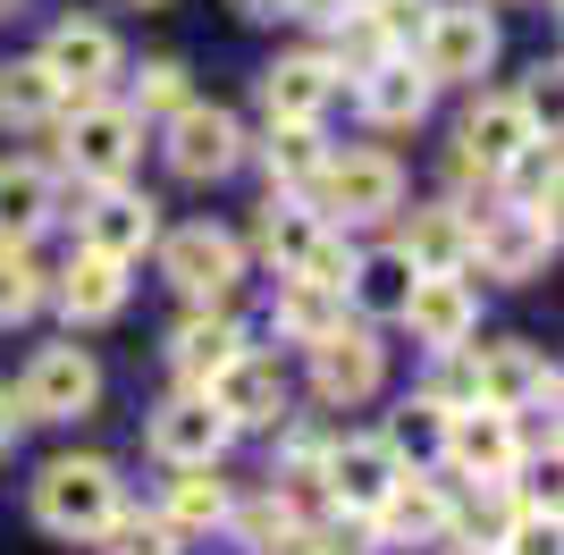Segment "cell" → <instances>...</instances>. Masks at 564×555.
<instances>
[{
	"label": "cell",
	"mask_w": 564,
	"mask_h": 555,
	"mask_svg": "<svg viewBox=\"0 0 564 555\" xmlns=\"http://www.w3.org/2000/svg\"><path fill=\"white\" fill-rule=\"evenodd\" d=\"M59 127V177L76 185H118L135 177L143 161V118L118 101V92H68V110L51 118Z\"/></svg>",
	"instance_id": "6da1fadb"
},
{
	"label": "cell",
	"mask_w": 564,
	"mask_h": 555,
	"mask_svg": "<svg viewBox=\"0 0 564 555\" xmlns=\"http://www.w3.org/2000/svg\"><path fill=\"white\" fill-rule=\"evenodd\" d=\"M118 505H127V480H118L110 455H51L43 471H34V522H43L51 538L94 547V531Z\"/></svg>",
	"instance_id": "7a4b0ae2"
},
{
	"label": "cell",
	"mask_w": 564,
	"mask_h": 555,
	"mask_svg": "<svg viewBox=\"0 0 564 555\" xmlns=\"http://www.w3.org/2000/svg\"><path fill=\"white\" fill-rule=\"evenodd\" d=\"M430 455H438V471H447L455 488L471 480H514V471H531V455H522V429L506 404H455V413H438V438H430Z\"/></svg>",
	"instance_id": "3957f363"
},
{
	"label": "cell",
	"mask_w": 564,
	"mask_h": 555,
	"mask_svg": "<svg viewBox=\"0 0 564 555\" xmlns=\"http://www.w3.org/2000/svg\"><path fill=\"white\" fill-rule=\"evenodd\" d=\"M312 203L329 228H379V219H397L404 210V168L397 152H371V143H354V152H329L321 177H312Z\"/></svg>",
	"instance_id": "277c9868"
},
{
	"label": "cell",
	"mask_w": 564,
	"mask_h": 555,
	"mask_svg": "<svg viewBox=\"0 0 564 555\" xmlns=\"http://www.w3.org/2000/svg\"><path fill=\"white\" fill-rule=\"evenodd\" d=\"M152 253H161V278L186 303H236V286H245V236L219 228V219L161 228V236H152Z\"/></svg>",
	"instance_id": "5b68a950"
},
{
	"label": "cell",
	"mask_w": 564,
	"mask_h": 555,
	"mask_svg": "<svg viewBox=\"0 0 564 555\" xmlns=\"http://www.w3.org/2000/svg\"><path fill=\"white\" fill-rule=\"evenodd\" d=\"M556 261V210H522V203H489L471 210V270L497 286H531Z\"/></svg>",
	"instance_id": "8992f818"
},
{
	"label": "cell",
	"mask_w": 564,
	"mask_h": 555,
	"mask_svg": "<svg viewBox=\"0 0 564 555\" xmlns=\"http://www.w3.org/2000/svg\"><path fill=\"white\" fill-rule=\"evenodd\" d=\"M413 59L430 68V85H480L497 68V9L480 0H430L422 34H413Z\"/></svg>",
	"instance_id": "52a82bcc"
},
{
	"label": "cell",
	"mask_w": 564,
	"mask_h": 555,
	"mask_svg": "<svg viewBox=\"0 0 564 555\" xmlns=\"http://www.w3.org/2000/svg\"><path fill=\"white\" fill-rule=\"evenodd\" d=\"M245 118L236 110H219V101H177V110L161 118V152H169V168H177V177L186 185H219V177H236V168H245Z\"/></svg>",
	"instance_id": "ba28073f"
},
{
	"label": "cell",
	"mask_w": 564,
	"mask_h": 555,
	"mask_svg": "<svg viewBox=\"0 0 564 555\" xmlns=\"http://www.w3.org/2000/svg\"><path fill=\"white\" fill-rule=\"evenodd\" d=\"M447 531H455V480L404 463L388 480V497L371 505V538L379 547H447Z\"/></svg>",
	"instance_id": "9c48e42d"
},
{
	"label": "cell",
	"mask_w": 564,
	"mask_h": 555,
	"mask_svg": "<svg viewBox=\"0 0 564 555\" xmlns=\"http://www.w3.org/2000/svg\"><path fill=\"white\" fill-rule=\"evenodd\" d=\"M203 395H212L219 413H228V429L245 438V429H279L286 413H295V388H286V362L261 346H236L228 362L203 379Z\"/></svg>",
	"instance_id": "30bf717a"
},
{
	"label": "cell",
	"mask_w": 564,
	"mask_h": 555,
	"mask_svg": "<svg viewBox=\"0 0 564 555\" xmlns=\"http://www.w3.org/2000/svg\"><path fill=\"white\" fill-rule=\"evenodd\" d=\"M312 395L321 404H337V413H354V404H371L379 388H388V346L371 337V320H337L329 337H312Z\"/></svg>",
	"instance_id": "8fae6325"
},
{
	"label": "cell",
	"mask_w": 564,
	"mask_h": 555,
	"mask_svg": "<svg viewBox=\"0 0 564 555\" xmlns=\"http://www.w3.org/2000/svg\"><path fill=\"white\" fill-rule=\"evenodd\" d=\"M9 395H18L25 421H85L101 404V362L76 346V328H68V346H43Z\"/></svg>",
	"instance_id": "7c38bea8"
},
{
	"label": "cell",
	"mask_w": 564,
	"mask_h": 555,
	"mask_svg": "<svg viewBox=\"0 0 564 555\" xmlns=\"http://www.w3.org/2000/svg\"><path fill=\"white\" fill-rule=\"evenodd\" d=\"M152 236H161V203H152L135 177H118V185H85V210H76V244H94V253H110V261H127V270H135V261L152 253Z\"/></svg>",
	"instance_id": "4fadbf2b"
},
{
	"label": "cell",
	"mask_w": 564,
	"mask_h": 555,
	"mask_svg": "<svg viewBox=\"0 0 564 555\" xmlns=\"http://www.w3.org/2000/svg\"><path fill=\"white\" fill-rule=\"evenodd\" d=\"M397 320L413 328V346H422V353L471 346V337H480V286H471V270H422Z\"/></svg>",
	"instance_id": "5bb4252c"
},
{
	"label": "cell",
	"mask_w": 564,
	"mask_h": 555,
	"mask_svg": "<svg viewBox=\"0 0 564 555\" xmlns=\"http://www.w3.org/2000/svg\"><path fill=\"white\" fill-rule=\"evenodd\" d=\"M404 446L388 438V429H346V438H329L321 446V488H329V505H346V513H371L379 497H388V480L404 471Z\"/></svg>",
	"instance_id": "9a60e30c"
},
{
	"label": "cell",
	"mask_w": 564,
	"mask_h": 555,
	"mask_svg": "<svg viewBox=\"0 0 564 555\" xmlns=\"http://www.w3.org/2000/svg\"><path fill=\"white\" fill-rule=\"evenodd\" d=\"M547 118H540V92H480L471 85V110L455 127V152H471L480 168H506L522 143H540Z\"/></svg>",
	"instance_id": "2e32d148"
},
{
	"label": "cell",
	"mask_w": 564,
	"mask_h": 555,
	"mask_svg": "<svg viewBox=\"0 0 564 555\" xmlns=\"http://www.w3.org/2000/svg\"><path fill=\"white\" fill-rule=\"evenodd\" d=\"M143 446H152V455L177 471V463H219V455L236 446V429H228V413H219L203 388H177L161 413L143 421Z\"/></svg>",
	"instance_id": "e0dca14e"
},
{
	"label": "cell",
	"mask_w": 564,
	"mask_h": 555,
	"mask_svg": "<svg viewBox=\"0 0 564 555\" xmlns=\"http://www.w3.org/2000/svg\"><path fill=\"white\" fill-rule=\"evenodd\" d=\"M430 101H438V85H430V68L413 59V51H388L379 68L354 76V110L371 118L379 135H413L430 118Z\"/></svg>",
	"instance_id": "ac0fdd59"
},
{
	"label": "cell",
	"mask_w": 564,
	"mask_h": 555,
	"mask_svg": "<svg viewBox=\"0 0 564 555\" xmlns=\"http://www.w3.org/2000/svg\"><path fill=\"white\" fill-rule=\"evenodd\" d=\"M127 295H135L127 261L94 253V244H76L68 270L51 278V295H43V303H59V320H68V328H101V320H118V312H127Z\"/></svg>",
	"instance_id": "d6986e66"
},
{
	"label": "cell",
	"mask_w": 564,
	"mask_h": 555,
	"mask_svg": "<svg viewBox=\"0 0 564 555\" xmlns=\"http://www.w3.org/2000/svg\"><path fill=\"white\" fill-rule=\"evenodd\" d=\"M43 68L59 76L68 92H110L118 68H127V51H118V34L101 18H59L43 34Z\"/></svg>",
	"instance_id": "ffe728a7"
},
{
	"label": "cell",
	"mask_w": 564,
	"mask_h": 555,
	"mask_svg": "<svg viewBox=\"0 0 564 555\" xmlns=\"http://www.w3.org/2000/svg\"><path fill=\"white\" fill-rule=\"evenodd\" d=\"M471 353V395L480 404H540V395H556V362H547L540 346H522V337H497V346H464Z\"/></svg>",
	"instance_id": "44dd1931"
},
{
	"label": "cell",
	"mask_w": 564,
	"mask_h": 555,
	"mask_svg": "<svg viewBox=\"0 0 564 555\" xmlns=\"http://www.w3.org/2000/svg\"><path fill=\"white\" fill-rule=\"evenodd\" d=\"M346 92V76L329 68V51H286L261 68V118H329V101Z\"/></svg>",
	"instance_id": "7402d4cb"
},
{
	"label": "cell",
	"mask_w": 564,
	"mask_h": 555,
	"mask_svg": "<svg viewBox=\"0 0 564 555\" xmlns=\"http://www.w3.org/2000/svg\"><path fill=\"white\" fill-rule=\"evenodd\" d=\"M236 346H245V328H236L228 303H186V320L169 328L161 362H169V379H177V388H203V379H212Z\"/></svg>",
	"instance_id": "603a6c76"
},
{
	"label": "cell",
	"mask_w": 564,
	"mask_h": 555,
	"mask_svg": "<svg viewBox=\"0 0 564 555\" xmlns=\"http://www.w3.org/2000/svg\"><path fill=\"white\" fill-rule=\"evenodd\" d=\"M397 244L413 270H471V210L455 194L447 203H413L397 210Z\"/></svg>",
	"instance_id": "cb8c5ba5"
},
{
	"label": "cell",
	"mask_w": 564,
	"mask_h": 555,
	"mask_svg": "<svg viewBox=\"0 0 564 555\" xmlns=\"http://www.w3.org/2000/svg\"><path fill=\"white\" fill-rule=\"evenodd\" d=\"M245 161H261L270 194H312V177L329 161V135H321L312 118H270V135L245 143Z\"/></svg>",
	"instance_id": "d4e9b609"
},
{
	"label": "cell",
	"mask_w": 564,
	"mask_h": 555,
	"mask_svg": "<svg viewBox=\"0 0 564 555\" xmlns=\"http://www.w3.org/2000/svg\"><path fill=\"white\" fill-rule=\"evenodd\" d=\"M228 505H236V488L219 480V463H177V471H169V497L152 513H161L177 538H212V531H228Z\"/></svg>",
	"instance_id": "484cf974"
},
{
	"label": "cell",
	"mask_w": 564,
	"mask_h": 555,
	"mask_svg": "<svg viewBox=\"0 0 564 555\" xmlns=\"http://www.w3.org/2000/svg\"><path fill=\"white\" fill-rule=\"evenodd\" d=\"M59 219V168L51 161H0V244H34Z\"/></svg>",
	"instance_id": "4316f807"
},
{
	"label": "cell",
	"mask_w": 564,
	"mask_h": 555,
	"mask_svg": "<svg viewBox=\"0 0 564 555\" xmlns=\"http://www.w3.org/2000/svg\"><path fill=\"white\" fill-rule=\"evenodd\" d=\"M413 261H404V244H371V253H354L346 270V312L354 320H397L404 295H413Z\"/></svg>",
	"instance_id": "83f0119b"
},
{
	"label": "cell",
	"mask_w": 564,
	"mask_h": 555,
	"mask_svg": "<svg viewBox=\"0 0 564 555\" xmlns=\"http://www.w3.org/2000/svg\"><path fill=\"white\" fill-rule=\"evenodd\" d=\"M321 236H329V219H321V203H312V194H270V203H261V261H270V270H304L312 253H321Z\"/></svg>",
	"instance_id": "f1b7e54d"
},
{
	"label": "cell",
	"mask_w": 564,
	"mask_h": 555,
	"mask_svg": "<svg viewBox=\"0 0 564 555\" xmlns=\"http://www.w3.org/2000/svg\"><path fill=\"white\" fill-rule=\"evenodd\" d=\"M337 320H346V286H321V278L279 270V303H270V328H279L286 346H312V337H329Z\"/></svg>",
	"instance_id": "f546056e"
},
{
	"label": "cell",
	"mask_w": 564,
	"mask_h": 555,
	"mask_svg": "<svg viewBox=\"0 0 564 555\" xmlns=\"http://www.w3.org/2000/svg\"><path fill=\"white\" fill-rule=\"evenodd\" d=\"M59 110H68V85L43 68V51L0 59V127H51Z\"/></svg>",
	"instance_id": "4dcf8cb0"
},
{
	"label": "cell",
	"mask_w": 564,
	"mask_h": 555,
	"mask_svg": "<svg viewBox=\"0 0 564 555\" xmlns=\"http://www.w3.org/2000/svg\"><path fill=\"white\" fill-rule=\"evenodd\" d=\"M228 538L245 555H295L304 547V513L286 505L279 488H261V497H236L228 505Z\"/></svg>",
	"instance_id": "1f68e13d"
},
{
	"label": "cell",
	"mask_w": 564,
	"mask_h": 555,
	"mask_svg": "<svg viewBox=\"0 0 564 555\" xmlns=\"http://www.w3.org/2000/svg\"><path fill=\"white\" fill-rule=\"evenodd\" d=\"M321 34H329V43H321V51H329V68L346 76V85H354V76H362V68H379L388 51H397V43H388V25H379L371 9H346V18H329V25H321Z\"/></svg>",
	"instance_id": "d6a6232c"
},
{
	"label": "cell",
	"mask_w": 564,
	"mask_h": 555,
	"mask_svg": "<svg viewBox=\"0 0 564 555\" xmlns=\"http://www.w3.org/2000/svg\"><path fill=\"white\" fill-rule=\"evenodd\" d=\"M94 547H101V555H177V547H186V538L169 531L161 513H143V505H118L110 522H101V531H94Z\"/></svg>",
	"instance_id": "836d02e7"
},
{
	"label": "cell",
	"mask_w": 564,
	"mask_h": 555,
	"mask_svg": "<svg viewBox=\"0 0 564 555\" xmlns=\"http://www.w3.org/2000/svg\"><path fill=\"white\" fill-rule=\"evenodd\" d=\"M43 295H51V278L34 270V244H0V328L34 320Z\"/></svg>",
	"instance_id": "e575fe53"
},
{
	"label": "cell",
	"mask_w": 564,
	"mask_h": 555,
	"mask_svg": "<svg viewBox=\"0 0 564 555\" xmlns=\"http://www.w3.org/2000/svg\"><path fill=\"white\" fill-rule=\"evenodd\" d=\"M186 92H194V85H186V59H143V68L127 76V92H118V101H127L135 118H169Z\"/></svg>",
	"instance_id": "d590c367"
},
{
	"label": "cell",
	"mask_w": 564,
	"mask_h": 555,
	"mask_svg": "<svg viewBox=\"0 0 564 555\" xmlns=\"http://www.w3.org/2000/svg\"><path fill=\"white\" fill-rule=\"evenodd\" d=\"M497 555H564V522H556V505H522L514 522H506V538H497Z\"/></svg>",
	"instance_id": "8d00e7d4"
},
{
	"label": "cell",
	"mask_w": 564,
	"mask_h": 555,
	"mask_svg": "<svg viewBox=\"0 0 564 555\" xmlns=\"http://www.w3.org/2000/svg\"><path fill=\"white\" fill-rule=\"evenodd\" d=\"M430 404H438V413H455V404H471V353L455 346V353H430Z\"/></svg>",
	"instance_id": "74e56055"
},
{
	"label": "cell",
	"mask_w": 564,
	"mask_h": 555,
	"mask_svg": "<svg viewBox=\"0 0 564 555\" xmlns=\"http://www.w3.org/2000/svg\"><path fill=\"white\" fill-rule=\"evenodd\" d=\"M388 438H397V446H430V438H438V404H430V395H413V404H404V421H388Z\"/></svg>",
	"instance_id": "f35d334b"
},
{
	"label": "cell",
	"mask_w": 564,
	"mask_h": 555,
	"mask_svg": "<svg viewBox=\"0 0 564 555\" xmlns=\"http://www.w3.org/2000/svg\"><path fill=\"white\" fill-rule=\"evenodd\" d=\"M354 0H295V9H286V18H304V25H329V18H346Z\"/></svg>",
	"instance_id": "ab89813d"
},
{
	"label": "cell",
	"mask_w": 564,
	"mask_h": 555,
	"mask_svg": "<svg viewBox=\"0 0 564 555\" xmlns=\"http://www.w3.org/2000/svg\"><path fill=\"white\" fill-rule=\"evenodd\" d=\"M18 438H25V413H18V395L0 388V455H9V446H18Z\"/></svg>",
	"instance_id": "60d3db41"
},
{
	"label": "cell",
	"mask_w": 564,
	"mask_h": 555,
	"mask_svg": "<svg viewBox=\"0 0 564 555\" xmlns=\"http://www.w3.org/2000/svg\"><path fill=\"white\" fill-rule=\"evenodd\" d=\"M236 9H245V18H261V25H279L286 9H295V0H236Z\"/></svg>",
	"instance_id": "b9f144b4"
},
{
	"label": "cell",
	"mask_w": 564,
	"mask_h": 555,
	"mask_svg": "<svg viewBox=\"0 0 564 555\" xmlns=\"http://www.w3.org/2000/svg\"><path fill=\"white\" fill-rule=\"evenodd\" d=\"M447 555H497V547H464V538H455V547H447Z\"/></svg>",
	"instance_id": "7bdbcfd3"
},
{
	"label": "cell",
	"mask_w": 564,
	"mask_h": 555,
	"mask_svg": "<svg viewBox=\"0 0 564 555\" xmlns=\"http://www.w3.org/2000/svg\"><path fill=\"white\" fill-rule=\"evenodd\" d=\"M18 9H25V0H0V18H18Z\"/></svg>",
	"instance_id": "ee69618b"
},
{
	"label": "cell",
	"mask_w": 564,
	"mask_h": 555,
	"mask_svg": "<svg viewBox=\"0 0 564 555\" xmlns=\"http://www.w3.org/2000/svg\"><path fill=\"white\" fill-rule=\"evenodd\" d=\"M295 555H329V547H312V538H304V547H295Z\"/></svg>",
	"instance_id": "f6af8a7d"
},
{
	"label": "cell",
	"mask_w": 564,
	"mask_h": 555,
	"mask_svg": "<svg viewBox=\"0 0 564 555\" xmlns=\"http://www.w3.org/2000/svg\"><path fill=\"white\" fill-rule=\"evenodd\" d=\"M354 9H379V0H354Z\"/></svg>",
	"instance_id": "bcb514c9"
},
{
	"label": "cell",
	"mask_w": 564,
	"mask_h": 555,
	"mask_svg": "<svg viewBox=\"0 0 564 555\" xmlns=\"http://www.w3.org/2000/svg\"><path fill=\"white\" fill-rule=\"evenodd\" d=\"M135 9H161V0H135Z\"/></svg>",
	"instance_id": "7dc6e473"
}]
</instances>
